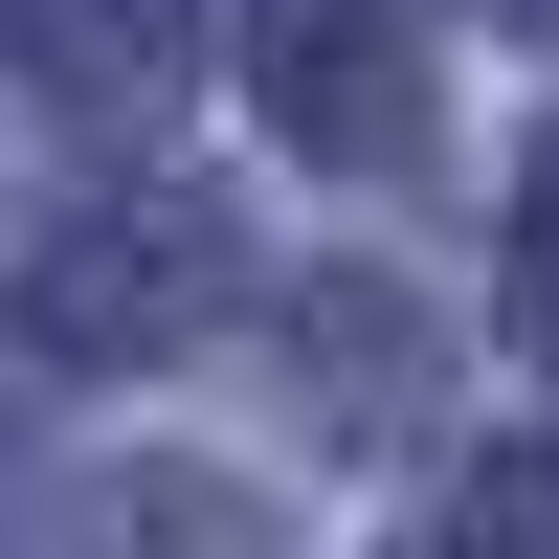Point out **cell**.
<instances>
[{
    "mask_svg": "<svg viewBox=\"0 0 559 559\" xmlns=\"http://www.w3.org/2000/svg\"><path fill=\"white\" fill-rule=\"evenodd\" d=\"M492 23H559V0H492Z\"/></svg>",
    "mask_w": 559,
    "mask_h": 559,
    "instance_id": "cell-5",
    "label": "cell"
},
{
    "mask_svg": "<svg viewBox=\"0 0 559 559\" xmlns=\"http://www.w3.org/2000/svg\"><path fill=\"white\" fill-rule=\"evenodd\" d=\"M515 358L559 381V134H537V179H515Z\"/></svg>",
    "mask_w": 559,
    "mask_h": 559,
    "instance_id": "cell-4",
    "label": "cell"
},
{
    "mask_svg": "<svg viewBox=\"0 0 559 559\" xmlns=\"http://www.w3.org/2000/svg\"><path fill=\"white\" fill-rule=\"evenodd\" d=\"M23 68L68 90V112H157V90L202 68V0H23Z\"/></svg>",
    "mask_w": 559,
    "mask_h": 559,
    "instance_id": "cell-3",
    "label": "cell"
},
{
    "mask_svg": "<svg viewBox=\"0 0 559 559\" xmlns=\"http://www.w3.org/2000/svg\"><path fill=\"white\" fill-rule=\"evenodd\" d=\"M247 90L292 157H426V23L403 0H247Z\"/></svg>",
    "mask_w": 559,
    "mask_h": 559,
    "instance_id": "cell-2",
    "label": "cell"
},
{
    "mask_svg": "<svg viewBox=\"0 0 559 559\" xmlns=\"http://www.w3.org/2000/svg\"><path fill=\"white\" fill-rule=\"evenodd\" d=\"M247 292V247H224V202H179V179H134V202H90L68 247H45V358H157V336H202V313Z\"/></svg>",
    "mask_w": 559,
    "mask_h": 559,
    "instance_id": "cell-1",
    "label": "cell"
}]
</instances>
